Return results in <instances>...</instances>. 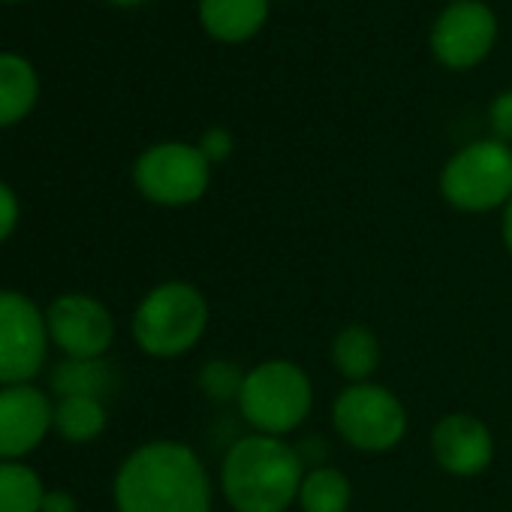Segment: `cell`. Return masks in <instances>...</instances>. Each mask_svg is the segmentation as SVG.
Returning <instances> with one entry per match:
<instances>
[{
    "label": "cell",
    "instance_id": "obj_1",
    "mask_svg": "<svg viewBox=\"0 0 512 512\" xmlns=\"http://www.w3.org/2000/svg\"><path fill=\"white\" fill-rule=\"evenodd\" d=\"M118 512H211L208 467L178 440H151L133 449L112 482Z\"/></svg>",
    "mask_w": 512,
    "mask_h": 512
},
{
    "label": "cell",
    "instance_id": "obj_2",
    "mask_svg": "<svg viewBox=\"0 0 512 512\" xmlns=\"http://www.w3.org/2000/svg\"><path fill=\"white\" fill-rule=\"evenodd\" d=\"M305 467L293 440L241 434L220 461V494L232 512H287L296 506Z\"/></svg>",
    "mask_w": 512,
    "mask_h": 512
},
{
    "label": "cell",
    "instance_id": "obj_3",
    "mask_svg": "<svg viewBox=\"0 0 512 512\" xmlns=\"http://www.w3.org/2000/svg\"><path fill=\"white\" fill-rule=\"evenodd\" d=\"M235 407L253 434L287 440L314 413L311 374L299 362L284 356L256 362L244 374V386Z\"/></svg>",
    "mask_w": 512,
    "mask_h": 512
},
{
    "label": "cell",
    "instance_id": "obj_4",
    "mask_svg": "<svg viewBox=\"0 0 512 512\" xmlns=\"http://www.w3.org/2000/svg\"><path fill=\"white\" fill-rule=\"evenodd\" d=\"M208 320H211V308L196 284L163 281L151 287L136 305L130 332L145 356L178 359L205 338Z\"/></svg>",
    "mask_w": 512,
    "mask_h": 512
},
{
    "label": "cell",
    "instance_id": "obj_5",
    "mask_svg": "<svg viewBox=\"0 0 512 512\" xmlns=\"http://www.w3.org/2000/svg\"><path fill=\"white\" fill-rule=\"evenodd\" d=\"M440 196L461 214L503 211L512 199V145L476 139L440 169Z\"/></svg>",
    "mask_w": 512,
    "mask_h": 512
},
{
    "label": "cell",
    "instance_id": "obj_6",
    "mask_svg": "<svg viewBox=\"0 0 512 512\" xmlns=\"http://www.w3.org/2000/svg\"><path fill=\"white\" fill-rule=\"evenodd\" d=\"M404 401L380 383H350L332 401V428L356 452L383 455L407 437Z\"/></svg>",
    "mask_w": 512,
    "mask_h": 512
},
{
    "label": "cell",
    "instance_id": "obj_7",
    "mask_svg": "<svg viewBox=\"0 0 512 512\" xmlns=\"http://www.w3.org/2000/svg\"><path fill=\"white\" fill-rule=\"evenodd\" d=\"M136 190L160 208H184L205 196L211 184V163L196 145L160 142L133 163Z\"/></svg>",
    "mask_w": 512,
    "mask_h": 512
},
{
    "label": "cell",
    "instance_id": "obj_8",
    "mask_svg": "<svg viewBox=\"0 0 512 512\" xmlns=\"http://www.w3.org/2000/svg\"><path fill=\"white\" fill-rule=\"evenodd\" d=\"M46 311L25 293L0 290V386L31 383L49 356Z\"/></svg>",
    "mask_w": 512,
    "mask_h": 512
},
{
    "label": "cell",
    "instance_id": "obj_9",
    "mask_svg": "<svg viewBox=\"0 0 512 512\" xmlns=\"http://www.w3.org/2000/svg\"><path fill=\"white\" fill-rule=\"evenodd\" d=\"M49 341L64 359H106L115 341L109 308L88 293H64L46 308Z\"/></svg>",
    "mask_w": 512,
    "mask_h": 512
},
{
    "label": "cell",
    "instance_id": "obj_10",
    "mask_svg": "<svg viewBox=\"0 0 512 512\" xmlns=\"http://www.w3.org/2000/svg\"><path fill=\"white\" fill-rule=\"evenodd\" d=\"M497 40V19L482 0H455L431 28V52L449 70H473Z\"/></svg>",
    "mask_w": 512,
    "mask_h": 512
},
{
    "label": "cell",
    "instance_id": "obj_11",
    "mask_svg": "<svg viewBox=\"0 0 512 512\" xmlns=\"http://www.w3.org/2000/svg\"><path fill=\"white\" fill-rule=\"evenodd\" d=\"M428 446L434 464L455 479H473L485 473L494 461L491 428L479 416L461 410L446 413L431 425Z\"/></svg>",
    "mask_w": 512,
    "mask_h": 512
},
{
    "label": "cell",
    "instance_id": "obj_12",
    "mask_svg": "<svg viewBox=\"0 0 512 512\" xmlns=\"http://www.w3.org/2000/svg\"><path fill=\"white\" fill-rule=\"evenodd\" d=\"M55 404L31 383L0 386V461H22L52 431Z\"/></svg>",
    "mask_w": 512,
    "mask_h": 512
},
{
    "label": "cell",
    "instance_id": "obj_13",
    "mask_svg": "<svg viewBox=\"0 0 512 512\" xmlns=\"http://www.w3.org/2000/svg\"><path fill=\"white\" fill-rule=\"evenodd\" d=\"M269 19V0H199V22L220 43H244Z\"/></svg>",
    "mask_w": 512,
    "mask_h": 512
},
{
    "label": "cell",
    "instance_id": "obj_14",
    "mask_svg": "<svg viewBox=\"0 0 512 512\" xmlns=\"http://www.w3.org/2000/svg\"><path fill=\"white\" fill-rule=\"evenodd\" d=\"M329 359H332V368L347 380V386L371 383L383 362V344L374 329L353 323V326H344L341 332H335V338L329 344Z\"/></svg>",
    "mask_w": 512,
    "mask_h": 512
},
{
    "label": "cell",
    "instance_id": "obj_15",
    "mask_svg": "<svg viewBox=\"0 0 512 512\" xmlns=\"http://www.w3.org/2000/svg\"><path fill=\"white\" fill-rule=\"evenodd\" d=\"M40 97V82L34 67L19 58L0 52V127H13L31 115Z\"/></svg>",
    "mask_w": 512,
    "mask_h": 512
},
{
    "label": "cell",
    "instance_id": "obj_16",
    "mask_svg": "<svg viewBox=\"0 0 512 512\" xmlns=\"http://www.w3.org/2000/svg\"><path fill=\"white\" fill-rule=\"evenodd\" d=\"M118 386V374L106 359H61L52 371V389L58 398L82 395L106 401Z\"/></svg>",
    "mask_w": 512,
    "mask_h": 512
},
{
    "label": "cell",
    "instance_id": "obj_17",
    "mask_svg": "<svg viewBox=\"0 0 512 512\" xmlns=\"http://www.w3.org/2000/svg\"><path fill=\"white\" fill-rule=\"evenodd\" d=\"M296 506L302 512H350V506H353V482L335 464L305 470Z\"/></svg>",
    "mask_w": 512,
    "mask_h": 512
},
{
    "label": "cell",
    "instance_id": "obj_18",
    "mask_svg": "<svg viewBox=\"0 0 512 512\" xmlns=\"http://www.w3.org/2000/svg\"><path fill=\"white\" fill-rule=\"evenodd\" d=\"M106 425H109V413H106V401L100 398L70 395V398H58L55 404L52 428L70 443H91L106 431Z\"/></svg>",
    "mask_w": 512,
    "mask_h": 512
},
{
    "label": "cell",
    "instance_id": "obj_19",
    "mask_svg": "<svg viewBox=\"0 0 512 512\" xmlns=\"http://www.w3.org/2000/svg\"><path fill=\"white\" fill-rule=\"evenodd\" d=\"M46 485L22 461H0V512H40Z\"/></svg>",
    "mask_w": 512,
    "mask_h": 512
},
{
    "label": "cell",
    "instance_id": "obj_20",
    "mask_svg": "<svg viewBox=\"0 0 512 512\" xmlns=\"http://www.w3.org/2000/svg\"><path fill=\"white\" fill-rule=\"evenodd\" d=\"M244 374L247 371L235 359H208L196 374V386L214 404H238Z\"/></svg>",
    "mask_w": 512,
    "mask_h": 512
},
{
    "label": "cell",
    "instance_id": "obj_21",
    "mask_svg": "<svg viewBox=\"0 0 512 512\" xmlns=\"http://www.w3.org/2000/svg\"><path fill=\"white\" fill-rule=\"evenodd\" d=\"M196 148L202 151V157H205L211 166H217V163H226V160L232 157L235 139H232V133H229L226 127H208V130L199 136Z\"/></svg>",
    "mask_w": 512,
    "mask_h": 512
},
{
    "label": "cell",
    "instance_id": "obj_22",
    "mask_svg": "<svg viewBox=\"0 0 512 512\" xmlns=\"http://www.w3.org/2000/svg\"><path fill=\"white\" fill-rule=\"evenodd\" d=\"M488 127H491V139L512 145V91H503L491 100L488 106Z\"/></svg>",
    "mask_w": 512,
    "mask_h": 512
},
{
    "label": "cell",
    "instance_id": "obj_23",
    "mask_svg": "<svg viewBox=\"0 0 512 512\" xmlns=\"http://www.w3.org/2000/svg\"><path fill=\"white\" fill-rule=\"evenodd\" d=\"M293 446H296V455L305 470L332 464V443L323 434H305L302 440H293Z\"/></svg>",
    "mask_w": 512,
    "mask_h": 512
},
{
    "label": "cell",
    "instance_id": "obj_24",
    "mask_svg": "<svg viewBox=\"0 0 512 512\" xmlns=\"http://www.w3.org/2000/svg\"><path fill=\"white\" fill-rule=\"evenodd\" d=\"M19 214H22V208H19L16 190H13L10 184L0 181V244H4V241L16 232Z\"/></svg>",
    "mask_w": 512,
    "mask_h": 512
},
{
    "label": "cell",
    "instance_id": "obj_25",
    "mask_svg": "<svg viewBox=\"0 0 512 512\" xmlns=\"http://www.w3.org/2000/svg\"><path fill=\"white\" fill-rule=\"evenodd\" d=\"M40 512H79V503L70 491L64 488H46L43 494V503H40Z\"/></svg>",
    "mask_w": 512,
    "mask_h": 512
},
{
    "label": "cell",
    "instance_id": "obj_26",
    "mask_svg": "<svg viewBox=\"0 0 512 512\" xmlns=\"http://www.w3.org/2000/svg\"><path fill=\"white\" fill-rule=\"evenodd\" d=\"M500 241H503V247H506V253H509V260H512V199H509V205L500 211Z\"/></svg>",
    "mask_w": 512,
    "mask_h": 512
},
{
    "label": "cell",
    "instance_id": "obj_27",
    "mask_svg": "<svg viewBox=\"0 0 512 512\" xmlns=\"http://www.w3.org/2000/svg\"><path fill=\"white\" fill-rule=\"evenodd\" d=\"M115 7H136V4H145V0H112Z\"/></svg>",
    "mask_w": 512,
    "mask_h": 512
},
{
    "label": "cell",
    "instance_id": "obj_28",
    "mask_svg": "<svg viewBox=\"0 0 512 512\" xmlns=\"http://www.w3.org/2000/svg\"><path fill=\"white\" fill-rule=\"evenodd\" d=\"M7 4H19V0H7Z\"/></svg>",
    "mask_w": 512,
    "mask_h": 512
}]
</instances>
